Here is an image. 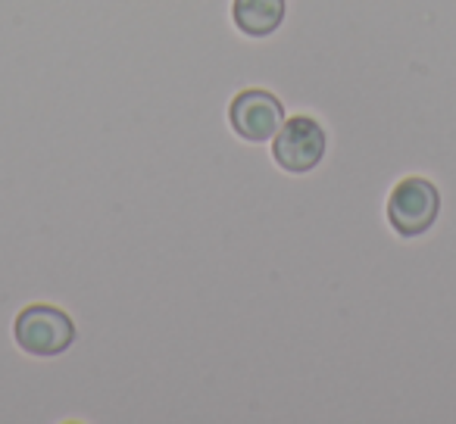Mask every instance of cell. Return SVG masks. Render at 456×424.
<instances>
[{
	"label": "cell",
	"instance_id": "cell-1",
	"mask_svg": "<svg viewBox=\"0 0 456 424\" xmlns=\"http://www.w3.org/2000/svg\"><path fill=\"white\" fill-rule=\"evenodd\" d=\"M13 337L22 353L38 356V359H53L76 343V322L60 306L35 303L16 316Z\"/></svg>",
	"mask_w": 456,
	"mask_h": 424
},
{
	"label": "cell",
	"instance_id": "cell-2",
	"mask_svg": "<svg viewBox=\"0 0 456 424\" xmlns=\"http://www.w3.org/2000/svg\"><path fill=\"white\" fill-rule=\"evenodd\" d=\"M437 212H441V194L428 178H403L387 196V222L400 237L428 235V228L437 222Z\"/></svg>",
	"mask_w": 456,
	"mask_h": 424
},
{
	"label": "cell",
	"instance_id": "cell-3",
	"mask_svg": "<svg viewBox=\"0 0 456 424\" xmlns=\"http://www.w3.org/2000/svg\"><path fill=\"white\" fill-rule=\"evenodd\" d=\"M325 150H329V134L310 116L285 119L273 138V159L291 175L313 172L325 159Z\"/></svg>",
	"mask_w": 456,
	"mask_h": 424
},
{
	"label": "cell",
	"instance_id": "cell-4",
	"mask_svg": "<svg viewBox=\"0 0 456 424\" xmlns=\"http://www.w3.org/2000/svg\"><path fill=\"white\" fill-rule=\"evenodd\" d=\"M228 122H232L238 138L263 144V140H273L275 132L281 128V122H285V103L273 91L248 88L232 100Z\"/></svg>",
	"mask_w": 456,
	"mask_h": 424
},
{
	"label": "cell",
	"instance_id": "cell-5",
	"mask_svg": "<svg viewBox=\"0 0 456 424\" xmlns=\"http://www.w3.org/2000/svg\"><path fill=\"white\" fill-rule=\"evenodd\" d=\"M285 0H235L232 4V20H235L238 32L250 35V38L275 35L285 22Z\"/></svg>",
	"mask_w": 456,
	"mask_h": 424
}]
</instances>
